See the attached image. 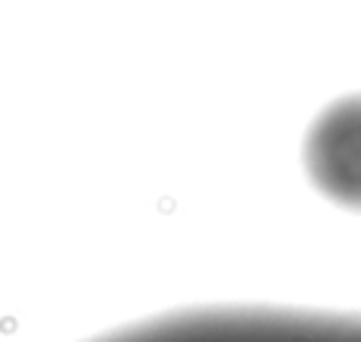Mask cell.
I'll return each instance as SVG.
<instances>
[{
	"label": "cell",
	"mask_w": 361,
	"mask_h": 342,
	"mask_svg": "<svg viewBox=\"0 0 361 342\" xmlns=\"http://www.w3.org/2000/svg\"><path fill=\"white\" fill-rule=\"evenodd\" d=\"M95 342H361V317L295 307H197Z\"/></svg>",
	"instance_id": "6da1fadb"
},
{
	"label": "cell",
	"mask_w": 361,
	"mask_h": 342,
	"mask_svg": "<svg viewBox=\"0 0 361 342\" xmlns=\"http://www.w3.org/2000/svg\"><path fill=\"white\" fill-rule=\"evenodd\" d=\"M305 165L330 200L361 209V99L326 108L307 137Z\"/></svg>",
	"instance_id": "7a4b0ae2"
}]
</instances>
